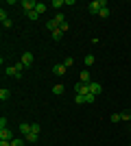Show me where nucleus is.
Wrapping results in <instances>:
<instances>
[{"label": "nucleus", "mask_w": 131, "mask_h": 146, "mask_svg": "<svg viewBox=\"0 0 131 146\" xmlns=\"http://www.w3.org/2000/svg\"><path fill=\"white\" fill-rule=\"evenodd\" d=\"M50 35H53V39H55V42H59V39L63 37V31H61V29H57V31H53Z\"/></svg>", "instance_id": "4468645a"}, {"label": "nucleus", "mask_w": 131, "mask_h": 146, "mask_svg": "<svg viewBox=\"0 0 131 146\" xmlns=\"http://www.w3.org/2000/svg\"><path fill=\"white\" fill-rule=\"evenodd\" d=\"M20 61L24 63V68H31V66H33V52H24Z\"/></svg>", "instance_id": "0eeeda50"}, {"label": "nucleus", "mask_w": 131, "mask_h": 146, "mask_svg": "<svg viewBox=\"0 0 131 146\" xmlns=\"http://www.w3.org/2000/svg\"><path fill=\"white\" fill-rule=\"evenodd\" d=\"M0 140H7V142L15 140V137H13V131L11 129H0Z\"/></svg>", "instance_id": "39448f33"}, {"label": "nucleus", "mask_w": 131, "mask_h": 146, "mask_svg": "<svg viewBox=\"0 0 131 146\" xmlns=\"http://www.w3.org/2000/svg\"><path fill=\"white\" fill-rule=\"evenodd\" d=\"M112 122H120V113H112Z\"/></svg>", "instance_id": "c85d7f7f"}, {"label": "nucleus", "mask_w": 131, "mask_h": 146, "mask_svg": "<svg viewBox=\"0 0 131 146\" xmlns=\"http://www.w3.org/2000/svg\"><path fill=\"white\" fill-rule=\"evenodd\" d=\"M0 129H7V118H5V116L0 118Z\"/></svg>", "instance_id": "cd10ccee"}, {"label": "nucleus", "mask_w": 131, "mask_h": 146, "mask_svg": "<svg viewBox=\"0 0 131 146\" xmlns=\"http://www.w3.org/2000/svg\"><path fill=\"white\" fill-rule=\"evenodd\" d=\"M46 29H48L50 33H53V31H57V29H59V24H57V20H55V18H53V20H48V22H46Z\"/></svg>", "instance_id": "1a4fd4ad"}, {"label": "nucleus", "mask_w": 131, "mask_h": 146, "mask_svg": "<svg viewBox=\"0 0 131 146\" xmlns=\"http://www.w3.org/2000/svg\"><path fill=\"white\" fill-rule=\"evenodd\" d=\"M63 90H66V87H63L61 83H57V85H53V94H57V96H59V94H63Z\"/></svg>", "instance_id": "2eb2a0df"}, {"label": "nucleus", "mask_w": 131, "mask_h": 146, "mask_svg": "<svg viewBox=\"0 0 131 146\" xmlns=\"http://www.w3.org/2000/svg\"><path fill=\"white\" fill-rule=\"evenodd\" d=\"M0 20H2V22H5V20H9V15H7L5 9H0Z\"/></svg>", "instance_id": "a878e982"}, {"label": "nucleus", "mask_w": 131, "mask_h": 146, "mask_svg": "<svg viewBox=\"0 0 131 146\" xmlns=\"http://www.w3.org/2000/svg\"><path fill=\"white\" fill-rule=\"evenodd\" d=\"M87 90H90V94H94V96H96V94H100L103 85H100V83H96V81H90V83H87Z\"/></svg>", "instance_id": "20e7f679"}, {"label": "nucleus", "mask_w": 131, "mask_h": 146, "mask_svg": "<svg viewBox=\"0 0 131 146\" xmlns=\"http://www.w3.org/2000/svg\"><path fill=\"white\" fill-rule=\"evenodd\" d=\"M0 146H11V142H7V140H0Z\"/></svg>", "instance_id": "2f4dec72"}, {"label": "nucleus", "mask_w": 131, "mask_h": 146, "mask_svg": "<svg viewBox=\"0 0 131 146\" xmlns=\"http://www.w3.org/2000/svg\"><path fill=\"white\" fill-rule=\"evenodd\" d=\"M94 61H96V59H94L92 55H85V59H83V63H85V68H90V66H92V63H94Z\"/></svg>", "instance_id": "a211bd4d"}, {"label": "nucleus", "mask_w": 131, "mask_h": 146, "mask_svg": "<svg viewBox=\"0 0 131 146\" xmlns=\"http://www.w3.org/2000/svg\"><path fill=\"white\" fill-rule=\"evenodd\" d=\"M63 5H66V0H53V2H50L53 9H59V7H63Z\"/></svg>", "instance_id": "6ab92c4d"}, {"label": "nucleus", "mask_w": 131, "mask_h": 146, "mask_svg": "<svg viewBox=\"0 0 131 146\" xmlns=\"http://www.w3.org/2000/svg\"><path fill=\"white\" fill-rule=\"evenodd\" d=\"M11 146H22V140H18V137H15V140H11Z\"/></svg>", "instance_id": "c756f323"}, {"label": "nucleus", "mask_w": 131, "mask_h": 146, "mask_svg": "<svg viewBox=\"0 0 131 146\" xmlns=\"http://www.w3.org/2000/svg\"><path fill=\"white\" fill-rule=\"evenodd\" d=\"M105 7H107L105 0H92V2H90V13H92V15H98L100 9H105Z\"/></svg>", "instance_id": "f03ea898"}, {"label": "nucleus", "mask_w": 131, "mask_h": 146, "mask_svg": "<svg viewBox=\"0 0 131 146\" xmlns=\"http://www.w3.org/2000/svg\"><path fill=\"white\" fill-rule=\"evenodd\" d=\"M22 72H24V63H22V61H18L15 66L5 68V74H7V76H11V79H22Z\"/></svg>", "instance_id": "f257e3e1"}, {"label": "nucleus", "mask_w": 131, "mask_h": 146, "mask_svg": "<svg viewBox=\"0 0 131 146\" xmlns=\"http://www.w3.org/2000/svg\"><path fill=\"white\" fill-rule=\"evenodd\" d=\"M66 70H68V68L63 66V63H55V66H53V72L59 74V76H63V74H66Z\"/></svg>", "instance_id": "6e6552de"}, {"label": "nucleus", "mask_w": 131, "mask_h": 146, "mask_svg": "<svg viewBox=\"0 0 131 146\" xmlns=\"http://www.w3.org/2000/svg\"><path fill=\"white\" fill-rule=\"evenodd\" d=\"M26 18H29V20H33V22H35V20L39 18V13H37V11H31V13H26Z\"/></svg>", "instance_id": "412c9836"}, {"label": "nucleus", "mask_w": 131, "mask_h": 146, "mask_svg": "<svg viewBox=\"0 0 131 146\" xmlns=\"http://www.w3.org/2000/svg\"><path fill=\"white\" fill-rule=\"evenodd\" d=\"M55 20H57V24H59V26H61L63 22H68V20H66V15H63L61 11H57V13H55Z\"/></svg>", "instance_id": "ddd939ff"}, {"label": "nucleus", "mask_w": 131, "mask_h": 146, "mask_svg": "<svg viewBox=\"0 0 131 146\" xmlns=\"http://www.w3.org/2000/svg\"><path fill=\"white\" fill-rule=\"evenodd\" d=\"M120 120H127V122H129L131 120V113H129V111H122V113H120Z\"/></svg>", "instance_id": "b1692460"}, {"label": "nucleus", "mask_w": 131, "mask_h": 146, "mask_svg": "<svg viewBox=\"0 0 131 146\" xmlns=\"http://www.w3.org/2000/svg\"><path fill=\"white\" fill-rule=\"evenodd\" d=\"M72 63H74V59H72V57H66V59H63V66H66V68H70Z\"/></svg>", "instance_id": "5701e85b"}, {"label": "nucleus", "mask_w": 131, "mask_h": 146, "mask_svg": "<svg viewBox=\"0 0 131 146\" xmlns=\"http://www.w3.org/2000/svg\"><path fill=\"white\" fill-rule=\"evenodd\" d=\"M129 146H131V144H129Z\"/></svg>", "instance_id": "473e14b6"}, {"label": "nucleus", "mask_w": 131, "mask_h": 146, "mask_svg": "<svg viewBox=\"0 0 131 146\" xmlns=\"http://www.w3.org/2000/svg\"><path fill=\"white\" fill-rule=\"evenodd\" d=\"M74 103L76 105H85V96H83V94H76V96H74Z\"/></svg>", "instance_id": "aec40b11"}, {"label": "nucleus", "mask_w": 131, "mask_h": 146, "mask_svg": "<svg viewBox=\"0 0 131 146\" xmlns=\"http://www.w3.org/2000/svg\"><path fill=\"white\" fill-rule=\"evenodd\" d=\"M79 81H81V83H90V70H87V68L79 74Z\"/></svg>", "instance_id": "9d476101"}, {"label": "nucleus", "mask_w": 131, "mask_h": 146, "mask_svg": "<svg viewBox=\"0 0 131 146\" xmlns=\"http://www.w3.org/2000/svg\"><path fill=\"white\" fill-rule=\"evenodd\" d=\"M100 18H109V7H105V9H100V13H98Z\"/></svg>", "instance_id": "4be33fe9"}, {"label": "nucleus", "mask_w": 131, "mask_h": 146, "mask_svg": "<svg viewBox=\"0 0 131 146\" xmlns=\"http://www.w3.org/2000/svg\"><path fill=\"white\" fill-rule=\"evenodd\" d=\"M59 29H61V31H63V33H66V31H68V29H70V24H68V22H63V24H61V26H59Z\"/></svg>", "instance_id": "7c9ffc66"}, {"label": "nucleus", "mask_w": 131, "mask_h": 146, "mask_svg": "<svg viewBox=\"0 0 131 146\" xmlns=\"http://www.w3.org/2000/svg\"><path fill=\"white\" fill-rule=\"evenodd\" d=\"M94 100H96V96H94V94H85V103H90V105H92Z\"/></svg>", "instance_id": "393cba45"}, {"label": "nucleus", "mask_w": 131, "mask_h": 146, "mask_svg": "<svg viewBox=\"0 0 131 146\" xmlns=\"http://www.w3.org/2000/svg\"><path fill=\"white\" fill-rule=\"evenodd\" d=\"M20 131H22V135L26 137V135L31 133V124H20Z\"/></svg>", "instance_id": "f3484780"}, {"label": "nucleus", "mask_w": 131, "mask_h": 146, "mask_svg": "<svg viewBox=\"0 0 131 146\" xmlns=\"http://www.w3.org/2000/svg\"><path fill=\"white\" fill-rule=\"evenodd\" d=\"M74 94H83V96H85V94H90V90H87V83H81V81H79V83L74 85Z\"/></svg>", "instance_id": "423d86ee"}, {"label": "nucleus", "mask_w": 131, "mask_h": 146, "mask_svg": "<svg viewBox=\"0 0 131 146\" xmlns=\"http://www.w3.org/2000/svg\"><path fill=\"white\" fill-rule=\"evenodd\" d=\"M48 7H50V5H44V2H37V7H35V11H37L39 15H42V13L46 11V9H48Z\"/></svg>", "instance_id": "dca6fc26"}, {"label": "nucleus", "mask_w": 131, "mask_h": 146, "mask_svg": "<svg viewBox=\"0 0 131 146\" xmlns=\"http://www.w3.org/2000/svg\"><path fill=\"white\" fill-rule=\"evenodd\" d=\"M24 140H26V142H29V144H35V142H37V140H39V135H37V133H33V131H31V133L26 135Z\"/></svg>", "instance_id": "9b49d317"}, {"label": "nucleus", "mask_w": 131, "mask_h": 146, "mask_svg": "<svg viewBox=\"0 0 131 146\" xmlns=\"http://www.w3.org/2000/svg\"><path fill=\"white\" fill-rule=\"evenodd\" d=\"M31 131H33V133H37V135H39V124H37V122H35V124H31Z\"/></svg>", "instance_id": "bb28decb"}, {"label": "nucleus", "mask_w": 131, "mask_h": 146, "mask_svg": "<svg viewBox=\"0 0 131 146\" xmlns=\"http://www.w3.org/2000/svg\"><path fill=\"white\" fill-rule=\"evenodd\" d=\"M35 7H37V2H35V0H22V11H24V13L35 11Z\"/></svg>", "instance_id": "7ed1b4c3"}, {"label": "nucleus", "mask_w": 131, "mask_h": 146, "mask_svg": "<svg viewBox=\"0 0 131 146\" xmlns=\"http://www.w3.org/2000/svg\"><path fill=\"white\" fill-rule=\"evenodd\" d=\"M9 96H11V92L7 90V87H2V90H0V100L5 103V100H9Z\"/></svg>", "instance_id": "f8f14e48"}]
</instances>
